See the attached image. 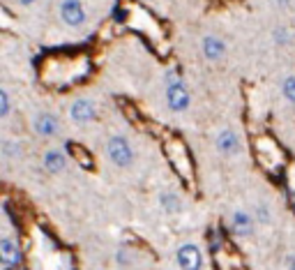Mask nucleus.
Segmentation results:
<instances>
[{
  "label": "nucleus",
  "mask_w": 295,
  "mask_h": 270,
  "mask_svg": "<svg viewBox=\"0 0 295 270\" xmlns=\"http://www.w3.org/2000/svg\"><path fill=\"white\" fill-rule=\"evenodd\" d=\"M32 130H35V134L49 139V136H55L60 132V122H58V118H55L53 113L39 111L35 118H32Z\"/></svg>",
  "instance_id": "nucleus-7"
},
{
  "label": "nucleus",
  "mask_w": 295,
  "mask_h": 270,
  "mask_svg": "<svg viewBox=\"0 0 295 270\" xmlns=\"http://www.w3.org/2000/svg\"><path fill=\"white\" fill-rule=\"evenodd\" d=\"M215 146H217V150H219L221 155H226V157H233V155L240 153V139H238V134H235L233 130H228V127L217 132Z\"/></svg>",
  "instance_id": "nucleus-8"
},
{
  "label": "nucleus",
  "mask_w": 295,
  "mask_h": 270,
  "mask_svg": "<svg viewBox=\"0 0 295 270\" xmlns=\"http://www.w3.org/2000/svg\"><path fill=\"white\" fill-rule=\"evenodd\" d=\"M254 226H256V217L249 215L247 210H235L233 217H230V229H233V233H235V236H240V238L251 236Z\"/></svg>",
  "instance_id": "nucleus-9"
},
{
  "label": "nucleus",
  "mask_w": 295,
  "mask_h": 270,
  "mask_svg": "<svg viewBox=\"0 0 295 270\" xmlns=\"http://www.w3.org/2000/svg\"><path fill=\"white\" fill-rule=\"evenodd\" d=\"M254 217H256L258 224H263V226H267V224L272 222V210L267 203H256L254 205Z\"/></svg>",
  "instance_id": "nucleus-14"
},
{
  "label": "nucleus",
  "mask_w": 295,
  "mask_h": 270,
  "mask_svg": "<svg viewBox=\"0 0 295 270\" xmlns=\"http://www.w3.org/2000/svg\"><path fill=\"white\" fill-rule=\"evenodd\" d=\"M0 150H3V159L21 157V143L14 141V139H3V141H0Z\"/></svg>",
  "instance_id": "nucleus-13"
},
{
  "label": "nucleus",
  "mask_w": 295,
  "mask_h": 270,
  "mask_svg": "<svg viewBox=\"0 0 295 270\" xmlns=\"http://www.w3.org/2000/svg\"><path fill=\"white\" fill-rule=\"evenodd\" d=\"M18 5H23V7H30V5H35L37 0H16Z\"/></svg>",
  "instance_id": "nucleus-20"
},
{
  "label": "nucleus",
  "mask_w": 295,
  "mask_h": 270,
  "mask_svg": "<svg viewBox=\"0 0 295 270\" xmlns=\"http://www.w3.org/2000/svg\"><path fill=\"white\" fill-rule=\"evenodd\" d=\"M23 261V252L18 240L12 236V233L5 231L0 236V268L3 270H16Z\"/></svg>",
  "instance_id": "nucleus-3"
},
{
  "label": "nucleus",
  "mask_w": 295,
  "mask_h": 270,
  "mask_svg": "<svg viewBox=\"0 0 295 270\" xmlns=\"http://www.w3.org/2000/svg\"><path fill=\"white\" fill-rule=\"evenodd\" d=\"M288 270H295V254L288 256Z\"/></svg>",
  "instance_id": "nucleus-21"
},
{
  "label": "nucleus",
  "mask_w": 295,
  "mask_h": 270,
  "mask_svg": "<svg viewBox=\"0 0 295 270\" xmlns=\"http://www.w3.org/2000/svg\"><path fill=\"white\" fill-rule=\"evenodd\" d=\"M95 116H97V109L90 99L78 97L69 104V118H72L76 125H88V122L95 120Z\"/></svg>",
  "instance_id": "nucleus-6"
},
{
  "label": "nucleus",
  "mask_w": 295,
  "mask_h": 270,
  "mask_svg": "<svg viewBox=\"0 0 295 270\" xmlns=\"http://www.w3.org/2000/svg\"><path fill=\"white\" fill-rule=\"evenodd\" d=\"M201 49H203V56H205L207 60H212V63L219 60V58L226 53L224 39L215 37V35H205V37H203V42H201Z\"/></svg>",
  "instance_id": "nucleus-10"
},
{
  "label": "nucleus",
  "mask_w": 295,
  "mask_h": 270,
  "mask_svg": "<svg viewBox=\"0 0 295 270\" xmlns=\"http://www.w3.org/2000/svg\"><path fill=\"white\" fill-rule=\"evenodd\" d=\"M132 259H134V254L127 250V247H120V250L115 252V261H118L120 268H129V265H132Z\"/></svg>",
  "instance_id": "nucleus-17"
},
{
  "label": "nucleus",
  "mask_w": 295,
  "mask_h": 270,
  "mask_svg": "<svg viewBox=\"0 0 295 270\" xmlns=\"http://www.w3.org/2000/svg\"><path fill=\"white\" fill-rule=\"evenodd\" d=\"M277 5H279V7H288L290 0H277Z\"/></svg>",
  "instance_id": "nucleus-22"
},
{
  "label": "nucleus",
  "mask_w": 295,
  "mask_h": 270,
  "mask_svg": "<svg viewBox=\"0 0 295 270\" xmlns=\"http://www.w3.org/2000/svg\"><path fill=\"white\" fill-rule=\"evenodd\" d=\"M12 116V97H9L7 88H0V118L7 120Z\"/></svg>",
  "instance_id": "nucleus-15"
},
{
  "label": "nucleus",
  "mask_w": 295,
  "mask_h": 270,
  "mask_svg": "<svg viewBox=\"0 0 295 270\" xmlns=\"http://www.w3.org/2000/svg\"><path fill=\"white\" fill-rule=\"evenodd\" d=\"M3 215H5V219H7L9 226H14V229L18 226V219H16V215H14V210H12V205H9V201H5V203H3Z\"/></svg>",
  "instance_id": "nucleus-19"
},
{
  "label": "nucleus",
  "mask_w": 295,
  "mask_h": 270,
  "mask_svg": "<svg viewBox=\"0 0 295 270\" xmlns=\"http://www.w3.org/2000/svg\"><path fill=\"white\" fill-rule=\"evenodd\" d=\"M60 19L69 28H81L88 21V12L81 0H62L60 3Z\"/></svg>",
  "instance_id": "nucleus-5"
},
{
  "label": "nucleus",
  "mask_w": 295,
  "mask_h": 270,
  "mask_svg": "<svg viewBox=\"0 0 295 270\" xmlns=\"http://www.w3.org/2000/svg\"><path fill=\"white\" fill-rule=\"evenodd\" d=\"M106 155L118 169H129L134 164V148L122 134H113L106 141Z\"/></svg>",
  "instance_id": "nucleus-2"
},
{
  "label": "nucleus",
  "mask_w": 295,
  "mask_h": 270,
  "mask_svg": "<svg viewBox=\"0 0 295 270\" xmlns=\"http://www.w3.org/2000/svg\"><path fill=\"white\" fill-rule=\"evenodd\" d=\"M281 93L290 104H295V76H286L284 84H281Z\"/></svg>",
  "instance_id": "nucleus-16"
},
{
  "label": "nucleus",
  "mask_w": 295,
  "mask_h": 270,
  "mask_svg": "<svg viewBox=\"0 0 295 270\" xmlns=\"http://www.w3.org/2000/svg\"><path fill=\"white\" fill-rule=\"evenodd\" d=\"M272 39H275V44H279V47H286V44L290 42V33L286 28H277L275 33H272Z\"/></svg>",
  "instance_id": "nucleus-18"
},
{
  "label": "nucleus",
  "mask_w": 295,
  "mask_h": 270,
  "mask_svg": "<svg viewBox=\"0 0 295 270\" xmlns=\"http://www.w3.org/2000/svg\"><path fill=\"white\" fill-rule=\"evenodd\" d=\"M164 84H166V104L173 113H182L189 109L192 104V95H189L187 86H184L182 76L178 74V70H166L164 74Z\"/></svg>",
  "instance_id": "nucleus-1"
},
{
  "label": "nucleus",
  "mask_w": 295,
  "mask_h": 270,
  "mask_svg": "<svg viewBox=\"0 0 295 270\" xmlns=\"http://www.w3.org/2000/svg\"><path fill=\"white\" fill-rule=\"evenodd\" d=\"M67 167V155L60 148H51L44 153V169L49 173H62Z\"/></svg>",
  "instance_id": "nucleus-11"
},
{
  "label": "nucleus",
  "mask_w": 295,
  "mask_h": 270,
  "mask_svg": "<svg viewBox=\"0 0 295 270\" xmlns=\"http://www.w3.org/2000/svg\"><path fill=\"white\" fill-rule=\"evenodd\" d=\"M175 263L180 270H203V254L196 242H182L175 250Z\"/></svg>",
  "instance_id": "nucleus-4"
},
{
  "label": "nucleus",
  "mask_w": 295,
  "mask_h": 270,
  "mask_svg": "<svg viewBox=\"0 0 295 270\" xmlns=\"http://www.w3.org/2000/svg\"><path fill=\"white\" fill-rule=\"evenodd\" d=\"M159 205H161V210H164L166 215H180V213H182V208H184L180 194H178V192H173V190L161 192V194H159Z\"/></svg>",
  "instance_id": "nucleus-12"
}]
</instances>
